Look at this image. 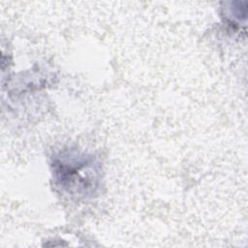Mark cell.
Returning <instances> with one entry per match:
<instances>
[{
  "instance_id": "cell-1",
  "label": "cell",
  "mask_w": 248,
  "mask_h": 248,
  "mask_svg": "<svg viewBox=\"0 0 248 248\" xmlns=\"http://www.w3.org/2000/svg\"><path fill=\"white\" fill-rule=\"evenodd\" d=\"M51 167L56 185L72 197L91 196L99 186L100 165L90 154L66 148L53 156Z\"/></svg>"
}]
</instances>
